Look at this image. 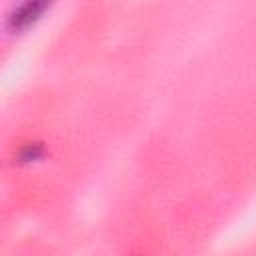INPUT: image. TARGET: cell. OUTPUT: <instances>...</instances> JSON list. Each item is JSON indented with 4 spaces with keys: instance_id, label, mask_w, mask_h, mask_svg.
<instances>
[{
    "instance_id": "1",
    "label": "cell",
    "mask_w": 256,
    "mask_h": 256,
    "mask_svg": "<svg viewBox=\"0 0 256 256\" xmlns=\"http://www.w3.org/2000/svg\"><path fill=\"white\" fill-rule=\"evenodd\" d=\"M44 8H46L44 2H26V4H22L20 8H16V10L10 14V18H8L10 28L22 30V28L30 26V24L42 14Z\"/></svg>"
}]
</instances>
